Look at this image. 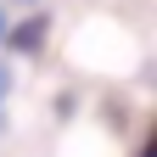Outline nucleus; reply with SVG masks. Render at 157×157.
I'll return each mask as SVG.
<instances>
[{
  "label": "nucleus",
  "instance_id": "obj_2",
  "mask_svg": "<svg viewBox=\"0 0 157 157\" xmlns=\"http://www.w3.org/2000/svg\"><path fill=\"white\" fill-rule=\"evenodd\" d=\"M0 90H6V73H0Z\"/></svg>",
  "mask_w": 157,
  "mask_h": 157
},
{
  "label": "nucleus",
  "instance_id": "obj_1",
  "mask_svg": "<svg viewBox=\"0 0 157 157\" xmlns=\"http://www.w3.org/2000/svg\"><path fill=\"white\" fill-rule=\"evenodd\" d=\"M39 39H45V17H28V23L11 34V45L17 51H39Z\"/></svg>",
  "mask_w": 157,
  "mask_h": 157
}]
</instances>
